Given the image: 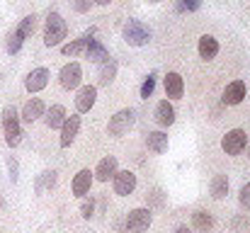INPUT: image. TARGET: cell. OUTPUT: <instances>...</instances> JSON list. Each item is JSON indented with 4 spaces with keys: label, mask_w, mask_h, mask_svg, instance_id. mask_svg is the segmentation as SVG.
Listing matches in <instances>:
<instances>
[{
    "label": "cell",
    "mask_w": 250,
    "mask_h": 233,
    "mask_svg": "<svg viewBox=\"0 0 250 233\" xmlns=\"http://www.w3.org/2000/svg\"><path fill=\"white\" fill-rule=\"evenodd\" d=\"M166 95L167 97H172V100H180L182 95H185V80L180 73H175V71H170L166 76Z\"/></svg>",
    "instance_id": "cell-15"
},
{
    "label": "cell",
    "mask_w": 250,
    "mask_h": 233,
    "mask_svg": "<svg viewBox=\"0 0 250 233\" xmlns=\"http://www.w3.org/2000/svg\"><path fill=\"white\" fill-rule=\"evenodd\" d=\"M246 144H248V134L243 129H231L221 139V148H224L226 155H241L246 151Z\"/></svg>",
    "instance_id": "cell-6"
},
{
    "label": "cell",
    "mask_w": 250,
    "mask_h": 233,
    "mask_svg": "<svg viewBox=\"0 0 250 233\" xmlns=\"http://www.w3.org/2000/svg\"><path fill=\"white\" fill-rule=\"evenodd\" d=\"M175 233H192V229H189V226H177Z\"/></svg>",
    "instance_id": "cell-35"
},
{
    "label": "cell",
    "mask_w": 250,
    "mask_h": 233,
    "mask_svg": "<svg viewBox=\"0 0 250 233\" xmlns=\"http://www.w3.org/2000/svg\"><path fill=\"white\" fill-rule=\"evenodd\" d=\"M117 78V61L109 56L104 64H100V85H109Z\"/></svg>",
    "instance_id": "cell-23"
},
{
    "label": "cell",
    "mask_w": 250,
    "mask_h": 233,
    "mask_svg": "<svg viewBox=\"0 0 250 233\" xmlns=\"http://www.w3.org/2000/svg\"><path fill=\"white\" fill-rule=\"evenodd\" d=\"M238 199H241V207H243L246 212H250V182L241 187V194H238Z\"/></svg>",
    "instance_id": "cell-31"
},
{
    "label": "cell",
    "mask_w": 250,
    "mask_h": 233,
    "mask_svg": "<svg viewBox=\"0 0 250 233\" xmlns=\"http://www.w3.org/2000/svg\"><path fill=\"white\" fill-rule=\"evenodd\" d=\"M56 185V172L54 170H44L39 177H37V185H34V190H37V194H44L46 190H51Z\"/></svg>",
    "instance_id": "cell-24"
},
{
    "label": "cell",
    "mask_w": 250,
    "mask_h": 233,
    "mask_svg": "<svg viewBox=\"0 0 250 233\" xmlns=\"http://www.w3.org/2000/svg\"><path fill=\"white\" fill-rule=\"evenodd\" d=\"M134 124H136V112H134L131 107H126V109H119V112L109 119L107 131H109V136L122 139L124 134H129V129H131Z\"/></svg>",
    "instance_id": "cell-4"
},
{
    "label": "cell",
    "mask_w": 250,
    "mask_h": 233,
    "mask_svg": "<svg viewBox=\"0 0 250 233\" xmlns=\"http://www.w3.org/2000/svg\"><path fill=\"white\" fill-rule=\"evenodd\" d=\"M34 29H37V15H27L22 22H20V27H17V32L27 39V37H32L34 34Z\"/></svg>",
    "instance_id": "cell-27"
},
{
    "label": "cell",
    "mask_w": 250,
    "mask_h": 233,
    "mask_svg": "<svg viewBox=\"0 0 250 233\" xmlns=\"http://www.w3.org/2000/svg\"><path fill=\"white\" fill-rule=\"evenodd\" d=\"M151 224H153V214H151V209H144V207L131 209L126 216V231L129 233H146Z\"/></svg>",
    "instance_id": "cell-5"
},
{
    "label": "cell",
    "mask_w": 250,
    "mask_h": 233,
    "mask_svg": "<svg viewBox=\"0 0 250 233\" xmlns=\"http://www.w3.org/2000/svg\"><path fill=\"white\" fill-rule=\"evenodd\" d=\"M122 37L129 46H146L151 42V29L139 20H129L122 29Z\"/></svg>",
    "instance_id": "cell-3"
},
{
    "label": "cell",
    "mask_w": 250,
    "mask_h": 233,
    "mask_svg": "<svg viewBox=\"0 0 250 233\" xmlns=\"http://www.w3.org/2000/svg\"><path fill=\"white\" fill-rule=\"evenodd\" d=\"M95 100H97V87L95 85H83L78 90V97H76V109L78 114H85L95 107Z\"/></svg>",
    "instance_id": "cell-10"
},
{
    "label": "cell",
    "mask_w": 250,
    "mask_h": 233,
    "mask_svg": "<svg viewBox=\"0 0 250 233\" xmlns=\"http://www.w3.org/2000/svg\"><path fill=\"white\" fill-rule=\"evenodd\" d=\"M146 146L153 153H166L167 151V136L163 131H148L146 134Z\"/></svg>",
    "instance_id": "cell-20"
},
{
    "label": "cell",
    "mask_w": 250,
    "mask_h": 233,
    "mask_svg": "<svg viewBox=\"0 0 250 233\" xmlns=\"http://www.w3.org/2000/svg\"><path fill=\"white\" fill-rule=\"evenodd\" d=\"M192 224H194V229L197 231H211V226H214V216L209 214V212H204V209H199V212H194L192 214Z\"/></svg>",
    "instance_id": "cell-22"
},
{
    "label": "cell",
    "mask_w": 250,
    "mask_h": 233,
    "mask_svg": "<svg viewBox=\"0 0 250 233\" xmlns=\"http://www.w3.org/2000/svg\"><path fill=\"white\" fill-rule=\"evenodd\" d=\"M95 2H97V5H109L112 0H95Z\"/></svg>",
    "instance_id": "cell-36"
},
{
    "label": "cell",
    "mask_w": 250,
    "mask_h": 233,
    "mask_svg": "<svg viewBox=\"0 0 250 233\" xmlns=\"http://www.w3.org/2000/svg\"><path fill=\"white\" fill-rule=\"evenodd\" d=\"M81 80H83V68L76 61L73 64H66L61 68V73H59V83H61L63 90H76L81 85Z\"/></svg>",
    "instance_id": "cell-7"
},
{
    "label": "cell",
    "mask_w": 250,
    "mask_h": 233,
    "mask_svg": "<svg viewBox=\"0 0 250 233\" xmlns=\"http://www.w3.org/2000/svg\"><path fill=\"white\" fill-rule=\"evenodd\" d=\"M153 90H156V73H151V76L144 80V85H141V97L148 100V97L153 95Z\"/></svg>",
    "instance_id": "cell-30"
},
{
    "label": "cell",
    "mask_w": 250,
    "mask_h": 233,
    "mask_svg": "<svg viewBox=\"0 0 250 233\" xmlns=\"http://www.w3.org/2000/svg\"><path fill=\"white\" fill-rule=\"evenodd\" d=\"M44 112H46V107H44V102L39 100V97H32L24 107H22V119L24 122H37L39 117H44Z\"/></svg>",
    "instance_id": "cell-17"
},
{
    "label": "cell",
    "mask_w": 250,
    "mask_h": 233,
    "mask_svg": "<svg viewBox=\"0 0 250 233\" xmlns=\"http://www.w3.org/2000/svg\"><path fill=\"white\" fill-rule=\"evenodd\" d=\"M229 194V177L226 175H216L211 180V197L214 199H224Z\"/></svg>",
    "instance_id": "cell-25"
},
{
    "label": "cell",
    "mask_w": 250,
    "mask_h": 233,
    "mask_svg": "<svg viewBox=\"0 0 250 233\" xmlns=\"http://www.w3.org/2000/svg\"><path fill=\"white\" fill-rule=\"evenodd\" d=\"M78 131H81V117H78V114L66 117V122H63V127H61V141H59L61 148H68V146L76 141Z\"/></svg>",
    "instance_id": "cell-9"
},
{
    "label": "cell",
    "mask_w": 250,
    "mask_h": 233,
    "mask_svg": "<svg viewBox=\"0 0 250 233\" xmlns=\"http://www.w3.org/2000/svg\"><path fill=\"white\" fill-rule=\"evenodd\" d=\"M87 34L85 37H81V39H73L71 44H63L61 46V51H63V56H78L81 51H85V44H87Z\"/></svg>",
    "instance_id": "cell-26"
},
{
    "label": "cell",
    "mask_w": 250,
    "mask_h": 233,
    "mask_svg": "<svg viewBox=\"0 0 250 233\" xmlns=\"http://www.w3.org/2000/svg\"><path fill=\"white\" fill-rule=\"evenodd\" d=\"M2 131H5V144L10 148L20 146L22 141V129H20V117L15 107H5L2 109Z\"/></svg>",
    "instance_id": "cell-2"
},
{
    "label": "cell",
    "mask_w": 250,
    "mask_h": 233,
    "mask_svg": "<svg viewBox=\"0 0 250 233\" xmlns=\"http://www.w3.org/2000/svg\"><path fill=\"white\" fill-rule=\"evenodd\" d=\"M85 59L92 61V64H104L109 59V51L102 46L100 39H87V44H85Z\"/></svg>",
    "instance_id": "cell-13"
},
{
    "label": "cell",
    "mask_w": 250,
    "mask_h": 233,
    "mask_svg": "<svg viewBox=\"0 0 250 233\" xmlns=\"http://www.w3.org/2000/svg\"><path fill=\"white\" fill-rule=\"evenodd\" d=\"M156 122H158L161 127L175 124V107H172L167 100H161V102L156 105Z\"/></svg>",
    "instance_id": "cell-19"
},
{
    "label": "cell",
    "mask_w": 250,
    "mask_h": 233,
    "mask_svg": "<svg viewBox=\"0 0 250 233\" xmlns=\"http://www.w3.org/2000/svg\"><path fill=\"white\" fill-rule=\"evenodd\" d=\"M49 68H34L29 76L24 78V87H27V92H39V90H44L46 85H49Z\"/></svg>",
    "instance_id": "cell-11"
},
{
    "label": "cell",
    "mask_w": 250,
    "mask_h": 233,
    "mask_svg": "<svg viewBox=\"0 0 250 233\" xmlns=\"http://www.w3.org/2000/svg\"><path fill=\"white\" fill-rule=\"evenodd\" d=\"M202 7V0H177L175 10L177 12H197Z\"/></svg>",
    "instance_id": "cell-29"
},
{
    "label": "cell",
    "mask_w": 250,
    "mask_h": 233,
    "mask_svg": "<svg viewBox=\"0 0 250 233\" xmlns=\"http://www.w3.org/2000/svg\"><path fill=\"white\" fill-rule=\"evenodd\" d=\"M114 194H119V197H129L134 190H136V175L131 172V170H117L114 172Z\"/></svg>",
    "instance_id": "cell-8"
},
{
    "label": "cell",
    "mask_w": 250,
    "mask_h": 233,
    "mask_svg": "<svg viewBox=\"0 0 250 233\" xmlns=\"http://www.w3.org/2000/svg\"><path fill=\"white\" fill-rule=\"evenodd\" d=\"M117 172V158L114 155H104L100 163H97V170L92 172L100 182H109V177H114Z\"/></svg>",
    "instance_id": "cell-14"
},
{
    "label": "cell",
    "mask_w": 250,
    "mask_h": 233,
    "mask_svg": "<svg viewBox=\"0 0 250 233\" xmlns=\"http://www.w3.org/2000/svg\"><path fill=\"white\" fill-rule=\"evenodd\" d=\"M90 187H92V172L87 168H83L73 177V194L76 197H85V194H90Z\"/></svg>",
    "instance_id": "cell-18"
},
{
    "label": "cell",
    "mask_w": 250,
    "mask_h": 233,
    "mask_svg": "<svg viewBox=\"0 0 250 233\" xmlns=\"http://www.w3.org/2000/svg\"><path fill=\"white\" fill-rule=\"evenodd\" d=\"M197 51H199V56H202L204 61H211V59H216V54H219V42H216L211 34H204V37H199Z\"/></svg>",
    "instance_id": "cell-16"
},
{
    "label": "cell",
    "mask_w": 250,
    "mask_h": 233,
    "mask_svg": "<svg viewBox=\"0 0 250 233\" xmlns=\"http://www.w3.org/2000/svg\"><path fill=\"white\" fill-rule=\"evenodd\" d=\"M81 214H83V219H90L95 214V202L92 199H85L83 204H81Z\"/></svg>",
    "instance_id": "cell-32"
},
{
    "label": "cell",
    "mask_w": 250,
    "mask_h": 233,
    "mask_svg": "<svg viewBox=\"0 0 250 233\" xmlns=\"http://www.w3.org/2000/svg\"><path fill=\"white\" fill-rule=\"evenodd\" d=\"M66 122V107L63 105H54L49 112H46V124L49 129H61Z\"/></svg>",
    "instance_id": "cell-21"
},
{
    "label": "cell",
    "mask_w": 250,
    "mask_h": 233,
    "mask_svg": "<svg viewBox=\"0 0 250 233\" xmlns=\"http://www.w3.org/2000/svg\"><path fill=\"white\" fill-rule=\"evenodd\" d=\"M92 2H95V0H76V2H73V7H76V12H81V15H83V12H87V10L92 7Z\"/></svg>",
    "instance_id": "cell-34"
},
{
    "label": "cell",
    "mask_w": 250,
    "mask_h": 233,
    "mask_svg": "<svg viewBox=\"0 0 250 233\" xmlns=\"http://www.w3.org/2000/svg\"><path fill=\"white\" fill-rule=\"evenodd\" d=\"M151 2H161V0H151Z\"/></svg>",
    "instance_id": "cell-37"
},
{
    "label": "cell",
    "mask_w": 250,
    "mask_h": 233,
    "mask_svg": "<svg viewBox=\"0 0 250 233\" xmlns=\"http://www.w3.org/2000/svg\"><path fill=\"white\" fill-rule=\"evenodd\" d=\"M22 44H24V37H22V34L15 29V34L7 39V54H10V56H15V54L22 49Z\"/></svg>",
    "instance_id": "cell-28"
},
{
    "label": "cell",
    "mask_w": 250,
    "mask_h": 233,
    "mask_svg": "<svg viewBox=\"0 0 250 233\" xmlns=\"http://www.w3.org/2000/svg\"><path fill=\"white\" fill-rule=\"evenodd\" d=\"M7 170H10V180L17 182V170H20V165H17V160H15L12 155L7 158Z\"/></svg>",
    "instance_id": "cell-33"
},
{
    "label": "cell",
    "mask_w": 250,
    "mask_h": 233,
    "mask_svg": "<svg viewBox=\"0 0 250 233\" xmlns=\"http://www.w3.org/2000/svg\"><path fill=\"white\" fill-rule=\"evenodd\" d=\"M68 34V27H66V20L59 15V12H49V20L44 24V44L46 46H59Z\"/></svg>",
    "instance_id": "cell-1"
},
{
    "label": "cell",
    "mask_w": 250,
    "mask_h": 233,
    "mask_svg": "<svg viewBox=\"0 0 250 233\" xmlns=\"http://www.w3.org/2000/svg\"><path fill=\"white\" fill-rule=\"evenodd\" d=\"M246 95H248L246 83H243V80H233V83H229L226 90H224V102H226V105H241V102L246 100Z\"/></svg>",
    "instance_id": "cell-12"
}]
</instances>
